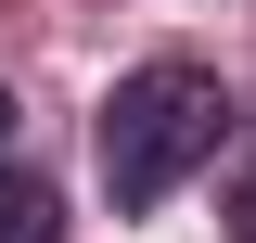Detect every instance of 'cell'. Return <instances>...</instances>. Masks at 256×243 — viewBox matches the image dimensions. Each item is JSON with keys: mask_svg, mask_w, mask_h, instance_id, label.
Wrapping results in <instances>:
<instances>
[{"mask_svg": "<svg viewBox=\"0 0 256 243\" xmlns=\"http://www.w3.org/2000/svg\"><path fill=\"white\" fill-rule=\"evenodd\" d=\"M244 243H256V192H244Z\"/></svg>", "mask_w": 256, "mask_h": 243, "instance_id": "cell-3", "label": "cell"}, {"mask_svg": "<svg viewBox=\"0 0 256 243\" xmlns=\"http://www.w3.org/2000/svg\"><path fill=\"white\" fill-rule=\"evenodd\" d=\"M52 180H0V243H52Z\"/></svg>", "mask_w": 256, "mask_h": 243, "instance_id": "cell-2", "label": "cell"}, {"mask_svg": "<svg viewBox=\"0 0 256 243\" xmlns=\"http://www.w3.org/2000/svg\"><path fill=\"white\" fill-rule=\"evenodd\" d=\"M0 128H13V90H0Z\"/></svg>", "mask_w": 256, "mask_h": 243, "instance_id": "cell-4", "label": "cell"}, {"mask_svg": "<svg viewBox=\"0 0 256 243\" xmlns=\"http://www.w3.org/2000/svg\"><path fill=\"white\" fill-rule=\"evenodd\" d=\"M218 128H230V102H218V77H192V64L116 77V102H102V192H116L128 218L166 205V192L218 154Z\"/></svg>", "mask_w": 256, "mask_h": 243, "instance_id": "cell-1", "label": "cell"}]
</instances>
